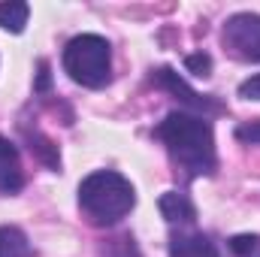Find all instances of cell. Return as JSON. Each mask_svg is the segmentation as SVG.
<instances>
[{
  "label": "cell",
  "instance_id": "cell-1",
  "mask_svg": "<svg viewBox=\"0 0 260 257\" xmlns=\"http://www.w3.org/2000/svg\"><path fill=\"white\" fill-rule=\"evenodd\" d=\"M151 133L157 142H164L176 173H182L185 182L218 173L215 130H212L209 118L185 112V109H173Z\"/></svg>",
  "mask_w": 260,
  "mask_h": 257
},
{
  "label": "cell",
  "instance_id": "cell-2",
  "mask_svg": "<svg viewBox=\"0 0 260 257\" xmlns=\"http://www.w3.org/2000/svg\"><path fill=\"white\" fill-rule=\"evenodd\" d=\"M136 206V188L115 170H94L79 182V209L94 227H115Z\"/></svg>",
  "mask_w": 260,
  "mask_h": 257
},
{
  "label": "cell",
  "instance_id": "cell-3",
  "mask_svg": "<svg viewBox=\"0 0 260 257\" xmlns=\"http://www.w3.org/2000/svg\"><path fill=\"white\" fill-rule=\"evenodd\" d=\"M61 67L76 85L100 91L112 82V46L100 34H79L64 46Z\"/></svg>",
  "mask_w": 260,
  "mask_h": 257
},
{
  "label": "cell",
  "instance_id": "cell-4",
  "mask_svg": "<svg viewBox=\"0 0 260 257\" xmlns=\"http://www.w3.org/2000/svg\"><path fill=\"white\" fill-rule=\"evenodd\" d=\"M148 82H151L157 91L170 94L173 100H179V109H185V112H194V115H203V118L227 115V106H224L215 94H200V91H194L173 67H154L151 76H148Z\"/></svg>",
  "mask_w": 260,
  "mask_h": 257
},
{
  "label": "cell",
  "instance_id": "cell-5",
  "mask_svg": "<svg viewBox=\"0 0 260 257\" xmlns=\"http://www.w3.org/2000/svg\"><path fill=\"white\" fill-rule=\"evenodd\" d=\"M221 43L230 58L260 64V15L257 12H236L224 21Z\"/></svg>",
  "mask_w": 260,
  "mask_h": 257
},
{
  "label": "cell",
  "instance_id": "cell-6",
  "mask_svg": "<svg viewBox=\"0 0 260 257\" xmlns=\"http://www.w3.org/2000/svg\"><path fill=\"white\" fill-rule=\"evenodd\" d=\"M170 257H221L218 245L197 227H170Z\"/></svg>",
  "mask_w": 260,
  "mask_h": 257
},
{
  "label": "cell",
  "instance_id": "cell-7",
  "mask_svg": "<svg viewBox=\"0 0 260 257\" xmlns=\"http://www.w3.org/2000/svg\"><path fill=\"white\" fill-rule=\"evenodd\" d=\"M160 215L167 218L170 227H194L197 224V206L185 191H167L157 200Z\"/></svg>",
  "mask_w": 260,
  "mask_h": 257
},
{
  "label": "cell",
  "instance_id": "cell-8",
  "mask_svg": "<svg viewBox=\"0 0 260 257\" xmlns=\"http://www.w3.org/2000/svg\"><path fill=\"white\" fill-rule=\"evenodd\" d=\"M24 188V170H21V157L18 148L0 136V194H18Z\"/></svg>",
  "mask_w": 260,
  "mask_h": 257
},
{
  "label": "cell",
  "instance_id": "cell-9",
  "mask_svg": "<svg viewBox=\"0 0 260 257\" xmlns=\"http://www.w3.org/2000/svg\"><path fill=\"white\" fill-rule=\"evenodd\" d=\"M21 133H24V139H27L30 151H34V154H37V157L49 167V170H55V173H58V170H61V154H58V145H55L46 133H40L37 127L30 130V127H24V124H21Z\"/></svg>",
  "mask_w": 260,
  "mask_h": 257
},
{
  "label": "cell",
  "instance_id": "cell-10",
  "mask_svg": "<svg viewBox=\"0 0 260 257\" xmlns=\"http://www.w3.org/2000/svg\"><path fill=\"white\" fill-rule=\"evenodd\" d=\"M30 254H34V248H30L24 230L15 227V224H3L0 227V257H30Z\"/></svg>",
  "mask_w": 260,
  "mask_h": 257
},
{
  "label": "cell",
  "instance_id": "cell-11",
  "mask_svg": "<svg viewBox=\"0 0 260 257\" xmlns=\"http://www.w3.org/2000/svg\"><path fill=\"white\" fill-rule=\"evenodd\" d=\"M27 15H30V6H27L24 0L0 3V27L9 30V34H21L24 24H27Z\"/></svg>",
  "mask_w": 260,
  "mask_h": 257
},
{
  "label": "cell",
  "instance_id": "cell-12",
  "mask_svg": "<svg viewBox=\"0 0 260 257\" xmlns=\"http://www.w3.org/2000/svg\"><path fill=\"white\" fill-rule=\"evenodd\" d=\"M100 254L103 257H142L139 248H136L133 233H121V236H115V239H106V245L100 248Z\"/></svg>",
  "mask_w": 260,
  "mask_h": 257
},
{
  "label": "cell",
  "instance_id": "cell-13",
  "mask_svg": "<svg viewBox=\"0 0 260 257\" xmlns=\"http://www.w3.org/2000/svg\"><path fill=\"white\" fill-rule=\"evenodd\" d=\"M230 251L236 257H260V236H248V233H239V236H230Z\"/></svg>",
  "mask_w": 260,
  "mask_h": 257
},
{
  "label": "cell",
  "instance_id": "cell-14",
  "mask_svg": "<svg viewBox=\"0 0 260 257\" xmlns=\"http://www.w3.org/2000/svg\"><path fill=\"white\" fill-rule=\"evenodd\" d=\"M185 70L197 76V79H206L212 76V55L209 52H194V55H185Z\"/></svg>",
  "mask_w": 260,
  "mask_h": 257
},
{
  "label": "cell",
  "instance_id": "cell-15",
  "mask_svg": "<svg viewBox=\"0 0 260 257\" xmlns=\"http://www.w3.org/2000/svg\"><path fill=\"white\" fill-rule=\"evenodd\" d=\"M233 136H236L239 142H245V145H260V118L257 121H245V124H239V127L233 130Z\"/></svg>",
  "mask_w": 260,
  "mask_h": 257
},
{
  "label": "cell",
  "instance_id": "cell-16",
  "mask_svg": "<svg viewBox=\"0 0 260 257\" xmlns=\"http://www.w3.org/2000/svg\"><path fill=\"white\" fill-rule=\"evenodd\" d=\"M239 97H245V100H260V73L248 76V79L239 85Z\"/></svg>",
  "mask_w": 260,
  "mask_h": 257
},
{
  "label": "cell",
  "instance_id": "cell-17",
  "mask_svg": "<svg viewBox=\"0 0 260 257\" xmlns=\"http://www.w3.org/2000/svg\"><path fill=\"white\" fill-rule=\"evenodd\" d=\"M40 73H37V85H34V91H37V94H46V91H49V88H52V76H49V64H46V61H40Z\"/></svg>",
  "mask_w": 260,
  "mask_h": 257
}]
</instances>
